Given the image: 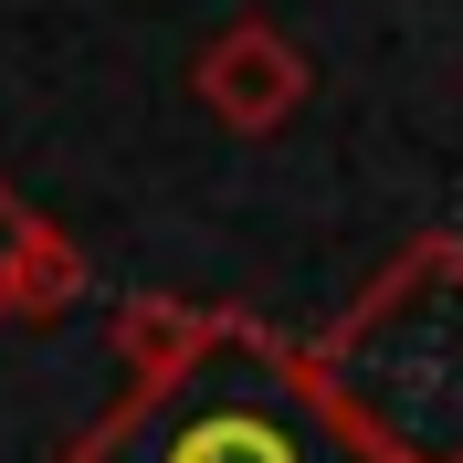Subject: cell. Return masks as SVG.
<instances>
[{
    "mask_svg": "<svg viewBox=\"0 0 463 463\" xmlns=\"http://www.w3.org/2000/svg\"><path fill=\"white\" fill-rule=\"evenodd\" d=\"M74 295H85V242H74V232L53 222V242H43V263L22 274V295H11V326H53L63 306H74Z\"/></svg>",
    "mask_w": 463,
    "mask_h": 463,
    "instance_id": "5b68a950",
    "label": "cell"
},
{
    "mask_svg": "<svg viewBox=\"0 0 463 463\" xmlns=\"http://www.w3.org/2000/svg\"><path fill=\"white\" fill-rule=\"evenodd\" d=\"M43 242H53V222H43V211H32L22 190H11V179H0V317H11V295H22V274L43 263Z\"/></svg>",
    "mask_w": 463,
    "mask_h": 463,
    "instance_id": "8992f818",
    "label": "cell"
},
{
    "mask_svg": "<svg viewBox=\"0 0 463 463\" xmlns=\"http://www.w3.org/2000/svg\"><path fill=\"white\" fill-rule=\"evenodd\" d=\"M306 347L390 463H463V232L401 242Z\"/></svg>",
    "mask_w": 463,
    "mask_h": 463,
    "instance_id": "7a4b0ae2",
    "label": "cell"
},
{
    "mask_svg": "<svg viewBox=\"0 0 463 463\" xmlns=\"http://www.w3.org/2000/svg\"><path fill=\"white\" fill-rule=\"evenodd\" d=\"M190 95H201V116L222 137H285L295 116H306V95H317V63H306V43H295L285 22L242 11V22H222L201 43Z\"/></svg>",
    "mask_w": 463,
    "mask_h": 463,
    "instance_id": "3957f363",
    "label": "cell"
},
{
    "mask_svg": "<svg viewBox=\"0 0 463 463\" xmlns=\"http://www.w3.org/2000/svg\"><path fill=\"white\" fill-rule=\"evenodd\" d=\"M232 317H242V306H201V295L137 285L106 317V347H116V369H127V390H147V379H179L190 358H211V347L232 337Z\"/></svg>",
    "mask_w": 463,
    "mask_h": 463,
    "instance_id": "277c9868",
    "label": "cell"
},
{
    "mask_svg": "<svg viewBox=\"0 0 463 463\" xmlns=\"http://www.w3.org/2000/svg\"><path fill=\"white\" fill-rule=\"evenodd\" d=\"M53 463H390V453L326 390L317 347L242 306L211 358L147 390H116Z\"/></svg>",
    "mask_w": 463,
    "mask_h": 463,
    "instance_id": "6da1fadb",
    "label": "cell"
}]
</instances>
